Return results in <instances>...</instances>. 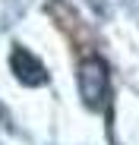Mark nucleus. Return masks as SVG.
Wrapping results in <instances>:
<instances>
[{
    "label": "nucleus",
    "instance_id": "nucleus-2",
    "mask_svg": "<svg viewBox=\"0 0 139 145\" xmlns=\"http://www.w3.org/2000/svg\"><path fill=\"white\" fill-rule=\"evenodd\" d=\"M10 69H13V76L22 85H48V69H44V63L29 51V47H22V44H13Z\"/></svg>",
    "mask_w": 139,
    "mask_h": 145
},
{
    "label": "nucleus",
    "instance_id": "nucleus-1",
    "mask_svg": "<svg viewBox=\"0 0 139 145\" xmlns=\"http://www.w3.org/2000/svg\"><path fill=\"white\" fill-rule=\"evenodd\" d=\"M108 88H111V72L101 57H89L79 66V95L82 104L89 110H101L108 101Z\"/></svg>",
    "mask_w": 139,
    "mask_h": 145
}]
</instances>
